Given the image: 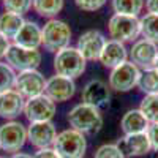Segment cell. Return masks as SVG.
I'll return each mask as SVG.
<instances>
[{
    "label": "cell",
    "mask_w": 158,
    "mask_h": 158,
    "mask_svg": "<svg viewBox=\"0 0 158 158\" xmlns=\"http://www.w3.org/2000/svg\"><path fill=\"white\" fill-rule=\"evenodd\" d=\"M68 123L73 130L82 135H95L103 127V115L100 109L79 103L68 112Z\"/></svg>",
    "instance_id": "1"
},
{
    "label": "cell",
    "mask_w": 158,
    "mask_h": 158,
    "mask_svg": "<svg viewBox=\"0 0 158 158\" xmlns=\"http://www.w3.org/2000/svg\"><path fill=\"white\" fill-rule=\"evenodd\" d=\"M43 32V44L46 51L49 52H60L62 49L68 48L71 41V29L67 22L60 19H49L44 27L41 29Z\"/></svg>",
    "instance_id": "2"
},
{
    "label": "cell",
    "mask_w": 158,
    "mask_h": 158,
    "mask_svg": "<svg viewBox=\"0 0 158 158\" xmlns=\"http://www.w3.org/2000/svg\"><path fill=\"white\" fill-rule=\"evenodd\" d=\"M52 149L57 152L60 158H82L87 149L85 135L73 128L63 130L57 135Z\"/></svg>",
    "instance_id": "3"
},
{
    "label": "cell",
    "mask_w": 158,
    "mask_h": 158,
    "mask_svg": "<svg viewBox=\"0 0 158 158\" xmlns=\"http://www.w3.org/2000/svg\"><path fill=\"white\" fill-rule=\"evenodd\" d=\"M85 59L81 56L76 48H65L60 52H57L54 57V70L56 74L76 79L85 71Z\"/></svg>",
    "instance_id": "4"
},
{
    "label": "cell",
    "mask_w": 158,
    "mask_h": 158,
    "mask_svg": "<svg viewBox=\"0 0 158 158\" xmlns=\"http://www.w3.org/2000/svg\"><path fill=\"white\" fill-rule=\"evenodd\" d=\"M109 36L115 41L128 43L136 41L141 35V22L139 18L135 16H123V15H112L108 22Z\"/></svg>",
    "instance_id": "5"
},
{
    "label": "cell",
    "mask_w": 158,
    "mask_h": 158,
    "mask_svg": "<svg viewBox=\"0 0 158 158\" xmlns=\"http://www.w3.org/2000/svg\"><path fill=\"white\" fill-rule=\"evenodd\" d=\"M5 59L13 70L21 73L27 70H36L40 67V63H41L43 56L38 49H27V48H21L18 44H11Z\"/></svg>",
    "instance_id": "6"
},
{
    "label": "cell",
    "mask_w": 158,
    "mask_h": 158,
    "mask_svg": "<svg viewBox=\"0 0 158 158\" xmlns=\"http://www.w3.org/2000/svg\"><path fill=\"white\" fill-rule=\"evenodd\" d=\"M141 77V70L133 62H125L120 67L111 70L109 74V89L115 92H130L138 87Z\"/></svg>",
    "instance_id": "7"
},
{
    "label": "cell",
    "mask_w": 158,
    "mask_h": 158,
    "mask_svg": "<svg viewBox=\"0 0 158 158\" xmlns=\"http://www.w3.org/2000/svg\"><path fill=\"white\" fill-rule=\"evenodd\" d=\"M130 62H133L141 71L155 68L156 57H158V44L149 41L146 38L136 40L128 52Z\"/></svg>",
    "instance_id": "8"
},
{
    "label": "cell",
    "mask_w": 158,
    "mask_h": 158,
    "mask_svg": "<svg viewBox=\"0 0 158 158\" xmlns=\"http://www.w3.org/2000/svg\"><path fill=\"white\" fill-rule=\"evenodd\" d=\"M46 81L43 73H40L38 70H27V71H21L16 74V82H15V90L25 98L30 100L38 95L44 94V87Z\"/></svg>",
    "instance_id": "9"
},
{
    "label": "cell",
    "mask_w": 158,
    "mask_h": 158,
    "mask_svg": "<svg viewBox=\"0 0 158 158\" xmlns=\"http://www.w3.org/2000/svg\"><path fill=\"white\" fill-rule=\"evenodd\" d=\"M27 141V128L21 122L11 120L0 127V149L18 153Z\"/></svg>",
    "instance_id": "10"
},
{
    "label": "cell",
    "mask_w": 158,
    "mask_h": 158,
    "mask_svg": "<svg viewBox=\"0 0 158 158\" xmlns=\"http://www.w3.org/2000/svg\"><path fill=\"white\" fill-rule=\"evenodd\" d=\"M24 115L27 117V120L30 123L51 122L52 117L56 115V103L51 98H48L44 94L30 100H25Z\"/></svg>",
    "instance_id": "11"
},
{
    "label": "cell",
    "mask_w": 158,
    "mask_h": 158,
    "mask_svg": "<svg viewBox=\"0 0 158 158\" xmlns=\"http://www.w3.org/2000/svg\"><path fill=\"white\" fill-rule=\"evenodd\" d=\"M106 41H108L106 36H104L100 30H87L79 36L76 49L81 52V56L87 62L100 60V56H101Z\"/></svg>",
    "instance_id": "12"
},
{
    "label": "cell",
    "mask_w": 158,
    "mask_h": 158,
    "mask_svg": "<svg viewBox=\"0 0 158 158\" xmlns=\"http://www.w3.org/2000/svg\"><path fill=\"white\" fill-rule=\"evenodd\" d=\"M57 135L56 125L52 122H36L30 123L27 128V141L38 150L54 147Z\"/></svg>",
    "instance_id": "13"
},
{
    "label": "cell",
    "mask_w": 158,
    "mask_h": 158,
    "mask_svg": "<svg viewBox=\"0 0 158 158\" xmlns=\"http://www.w3.org/2000/svg\"><path fill=\"white\" fill-rule=\"evenodd\" d=\"M74 92H76L74 79L65 77V76H60V74H54L46 81L44 95L48 98H51L54 103L68 101L74 95Z\"/></svg>",
    "instance_id": "14"
},
{
    "label": "cell",
    "mask_w": 158,
    "mask_h": 158,
    "mask_svg": "<svg viewBox=\"0 0 158 158\" xmlns=\"http://www.w3.org/2000/svg\"><path fill=\"white\" fill-rule=\"evenodd\" d=\"M82 103L89 104V106H94L97 109H101L104 106L109 104V84H106L101 79H94L84 85L82 89Z\"/></svg>",
    "instance_id": "15"
},
{
    "label": "cell",
    "mask_w": 158,
    "mask_h": 158,
    "mask_svg": "<svg viewBox=\"0 0 158 158\" xmlns=\"http://www.w3.org/2000/svg\"><path fill=\"white\" fill-rule=\"evenodd\" d=\"M118 149L123 153L125 158L130 156H142L147 155L152 150L150 141L147 133H136V135H125L117 142Z\"/></svg>",
    "instance_id": "16"
},
{
    "label": "cell",
    "mask_w": 158,
    "mask_h": 158,
    "mask_svg": "<svg viewBox=\"0 0 158 158\" xmlns=\"http://www.w3.org/2000/svg\"><path fill=\"white\" fill-rule=\"evenodd\" d=\"M24 106H25V98L15 89L0 95V117L5 118V120L11 122L21 114H24Z\"/></svg>",
    "instance_id": "17"
},
{
    "label": "cell",
    "mask_w": 158,
    "mask_h": 158,
    "mask_svg": "<svg viewBox=\"0 0 158 158\" xmlns=\"http://www.w3.org/2000/svg\"><path fill=\"white\" fill-rule=\"evenodd\" d=\"M100 62L103 67L114 70L117 67H120L122 63L128 62V49L120 41L108 40L104 48H103L101 56H100Z\"/></svg>",
    "instance_id": "18"
},
{
    "label": "cell",
    "mask_w": 158,
    "mask_h": 158,
    "mask_svg": "<svg viewBox=\"0 0 158 158\" xmlns=\"http://www.w3.org/2000/svg\"><path fill=\"white\" fill-rule=\"evenodd\" d=\"M15 44L21 48H27V49H38L43 44V32L40 29V25L32 22V21H25L22 29L19 33L15 36Z\"/></svg>",
    "instance_id": "19"
},
{
    "label": "cell",
    "mask_w": 158,
    "mask_h": 158,
    "mask_svg": "<svg viewBox=\"0 0 158 158\" xmlns=\"http://www.w3.org/2000/svg\"><path fill=\"white\" fill-rule=\"evenodd\" d=\"M149 120L139 109H130L123 114L120 120V128L123 135H136V133H146L149 128Z\"/></svg>",
    "instance_id": "20"
},
{
    "label": "cell",
    "mask_w": 158,
    "mask_h": 158,
    "mask_svg": "<svg viewBox=\"0 0 158 158\" xmlns=\"http://www.w3.org/2000/svg\"><path fill=\"white\" fill-rule=\"evenodd\" d=\"M24 18L15 13L5 11L0 15V33L5 35L8 40H15V36L19 33V30L24 25Z\"/></svg>",
    "instance_id": "21"
},
{
    "label": "cell",
    "mask_w": 158,
    "mask_h": 158,
    "mask_svg": "<svg viewBox=\"0 0 158 158\" xmlns=\"http://www.w3.org/2000/svg\"><path fill=\"white\" fill-rule=\"evenodd\" d=\"M111 5L114 10V15L138 18L144 5H146V0H111Z\"/></svg>",
    "instance_id": "22"
},
{
    "label": "cell",
    "mask_w": 158,
    "mask_h": 158,
    "mask_svg": "<svg viewBox=\"0 0 158 158\" xmlns=\"http://www.w3.org/2000/svg\"><path fill=\"white\" fill-rule=\"evenodd\" d=\"M32 6L41 18L56 19L63 8V0H33Z\"/></svg>",
    "instance_id": "23"
},
{
    "label": "cell",
    "mask_w": 158,
    "mask_h": 158,
    "mask_svg": "<svg viewBox=\"0 0 158 158\" xmlns=\"http://www.w3.org/2000/svg\"><path fill=\"white\" fill-rule=\"evenodd\" d=\"M141 35L142 38L153 41L158 44V15H152V13H146L141 19Z\"/></svg>",
    "instance_id": "24"
},
{
    "label": "cell",
    "mask_w": 158,
    "mask_h": 158,
    "mask_svg": "<svg viewBox=\"0 0 158 158\" xmlns=\"http://www.w3.org/2000/svg\"><path fill=\"white\" fill-rule=\"evenodd\" d=\"M138 87L146 95L158 94V70L152 68V70L141 71V77H139Z\"/></svg>",
    "instance_id": "25"
},
{
    "label": "cell",
    "mask_w": 158,
    "mask_h": 158,
    "mask_svg": "<svg viewBox=\"0 0 158 158\" xmlns=\"http://www.w3.org/2000/svg\"><path fill=\"white\" fill-rule=\"evenodd\" d=\"M139 111L149 120V123H158V94L144 97L141 101Z\"/></svg>",
    "instance_id": "26"
},
{
    "label": "cell",
    "mask_w": 158,
    "mask_h": 158,
    "mask_svg": "<svg viewBox=\"0 0 158 158\" xmlns=\"http://www.w3.org/2000/svg\"><path fill=\"white\" fill-rule=\"evenodd\" d=\"M16 73L6 62H0V95L15 89Z\"/></svg>",
    "instance_id": "27"
},
{
    "label": "cell",
    "mask_w": 158,
    "mask_h": 158,
    "mask_svg": "<svg viewBox=\"0 0 158 158\" xmlns=\"http://www.w3.org/2000/svg\"><path fill=\"white\" fill-rule=\"evenodd\" d=\"M32 5H33V0H3L5 10L19 16H24L25 13H29Z\"/></svg>",
    "instance_id": "28"
},
{
    "label": "cell",
    "mask_w": 158,
    "mask_h": 158,
    "mask_svg": "<svg viewBox=\"0 0 158 158\" xmlns=\"http://www.w3.org/2000/svg\"><path fill=\"white\" fill-rule=\"evenodd\" d=\"M94 158H125L117 144H103L94 155Z\"/></svg>",
    "instance_id": "29"
},
{
    "label": "cell",
    "mask_w": 158,
    "mask_h": 158,
    "mask_svg": "<svg viewBox=\"0 0 158 158\" xmlns=\"http://www.w3.org/2000/svg\"><path fill=\"white\" fill-rule=\"evenodd\" d=\"M74 2H76L77 8L82 11H97L101 6H104V3L108 0H74Z\"/></svg>",
    "instance_id": "30"
},
{
    "label": "cell",
    "mask_w": 158,
    "mask_h": 158,
    "mask_svg": "<svg viewBox=\"0 0 158 158\" xmlns=\"http://www.w3.org/2000/svg\"><path fill=\"white\" fill-rule=\"evenodd\" d=\"M146 133H147V136H149L152 150H156V152H158V123H150Z\"/></svg>",
    "instance_id": "31"
},
{
    "label": "cell",
    "mask_w": 158,
    "mask_h": 158,
    "mask_svg": "<svg viewBox=\"0 0 158 158\" xmlns=\"http://www.w3.org/2000/svg\"><path fill=\"white\" fill-rule=\"evenodd\" d=\"M33 158H60L59 155H57V152L54 150V149H40L35 155H33Z\"/></svg>",
    "instance_id": "32"
},
{
    "label": "cell",
    "mask_w": 158,
    "mask_h": 158,
    "mask_svg": "<svg viewBox=\"0 0 158 158\" xmlns=\"http://www.w3.org/2000/svg\"><path fill=\"white\" fill-rule=\"evenodd\" d=\"M10 46H11V44H10V40H8L5 35L0 33V62H2V59H5Z\"/></svg>",
    "instance_id": "33"
},
{
    "label": "cell",
    "mask_w": 158,
    "mask_h": 158,
    "mask_svg": "<svg viewBox=\"0 0 158 158\" xmlns=\"http://www.w3.org/2000/svg\"><path fill=\"white\" fill-rule=\"evenodd\" d=\"M146 8H147V13L158 15V0H146Z\"/></svg>",
    "instance_id": "34"
},
{
    "label": "cell",
    "mask_w": 158,
    "mask_h": 158,
    "mask_svg": "<svg viewBox=\"0 0 158 158\" xmlns=\"http://www.w3.org/2000/svg\"><path fill=\"white\" fill-rule=\"evenodd\" d=\"M11 158H33L32 155H29V153H22V152H18V153H15Z\"/></svg>",
    "instance_id": "35"
},
{
    "label": "cell",
    "mask_w": 158,
    "mask_h": 158,
    "mask_svg": "<svg viewBox=\"0 0 158 158\" xmlns=\"http://www.w3.org/2000/svg\"><path fill=\"white\" fill-rule=\"evenodd\" d=\"M155 68L158 70V57H156V63H155Z\"/></svg>",
    "instance_id": "36"
},
{
    "label": "cell",
    "mask_w": 158,
    "mask_h": 158,
    "mask_svg": "<svg viewBox=\"0 0 158 158\" xmlns=\"http://www.w3.org/2000/svg\"><path fill=\"white\" fill-rule=\"evenodd\" d=\"M0 158H6V156H0Z\"/></svg>",
    "instance_id": "37"
}]
</instances>
